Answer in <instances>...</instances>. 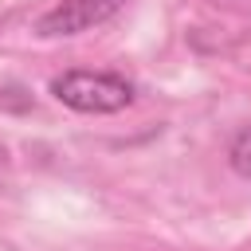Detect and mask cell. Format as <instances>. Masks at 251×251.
I'll return each instance as SVG.
<instances>
[{
    "instance_id": "6da1fadb",
    "label": "cell",
    "mask_w": 251,
    "mask_h": 251,
    "mask_svg": "<svg viewBox=\"0 0 251 251\" xmlns=\"http://www.w3.org/2000/svg\"><path fill=\"white\" fill-rule=\"evenodd\" d=\"M51 94L78 114H118L133 102V82L114 71H63L51 78Z\"/></svg>"
},
{
    "instance_id": "7a4b0ae2",
    "label": "cell",
    "mask_w": 251,
    "mask_h": 251,
    "mask_svg": "<svg viewBox=\"0 0 251 251\" xmlns=\"http://www.w3.org/2000/svg\"><path fill=\"white\" fill-rule=\"evenodd\" d=\"M122 8H126V0H59L35 20V35H43V39L78 35V31H90L106 20H114Z\"/></svg>"
},
{
    "instance_id": "3957f363",
    "label": "cell",
    "mask_w": 251,
    "mask_h": 251,
    "mask_svg": "<svg viewBox=\"0 0 251 251\" xmlns=\"http://www.w3.org/2000/svg\"><path fill=\"white\" fill-rule=\"evenodd\" d=\"M227 161H231V169H235L239 176L251 180V126H243V129L231 137V145H227Z\"/></svg>"
}]
</instances>
